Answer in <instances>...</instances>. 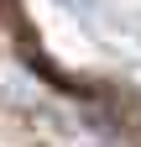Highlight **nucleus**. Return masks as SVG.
<instances>
[{
    "mask_svg": "<svg viewBox=\"0 0 141 147\" xmlns=\"http://www.w3.org/2000/svg\"><path fill=\"white\" fill-rule=\"evenodd\" d=\"M0 21L11 26V37H16V47H21V58H26L31 68H37V74H47V79L58 84V89H73V84H68L63 74H58V68L47 63V53H42V42H37V37L26 32V16H21V0H0ZM73 95H78V89H73Z\"/></svg>",
    "mask_w": 141,
    "mask_h": 147,
    "instance_id": "1",
    "label": "nucleus"
}]
</instances>
